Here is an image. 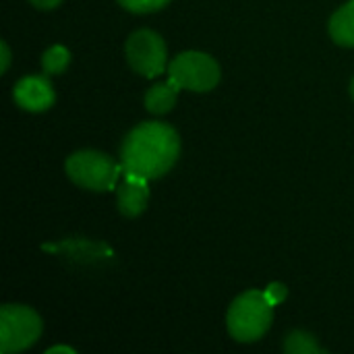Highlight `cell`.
<instances>
[{
    "label": "cell",
    "instance_id": "cell-1",
    "mask_svg": "<svg viewBox=\"0 0 354 354\" xmlns=\"http://www.w3.org/2000/svg\"><path fill=\"white\" fill-rule=\"evenodd\" d=\"M178 133L166 122H143L135 127L122 141V170L145 180L164 176L178 160Z\"/></svg>",
    "mask_w": 354,
    "mask_h": 354
},
{
    "label": "cell",
    "instance_id": "cell-2",
    "mask_svg": "<svg viewBox=\"0 0 354 354\" xmlns=\"http://www.w3.org/2000/svg\"><path fill=\"white\" fill-rule=\"evenodd\" d=\"M272 319H274V303L268 299V295L259 290H249L243 292L230 305L226 326L234 340L255 342L270 330Z\"/></svg>",
    "mask_w": 354,
    "mask_h": 354
},
{
    "label": "cell",
    "instance_id": "cell-3",
    "mask_svg": "<svg viewBox=\"0 0 354 354\" xmlns=\"http://www.w3.org/2000/svg\"><path fill=\"white\" fill-rule=\"evenodd\" d=\"M122 172V164H116L102 151L83 149L66 160L68 178L89 191H112Z\"/></svg>",
    "mask_w": 354,
    "mask_h": 354
},
{
    "label": "cell",
    "instance_id": "cell-4",
    "mask_svg": "<svg viewBox=\"0 0 354 354\" xmlns=\"http://www.w3.org/2000/svg\"><path fill=\"white\" fill-rule=\"evenodd\" d=\"M41 334L39 315L25 305H4L0 309V353H21L33 346Z\"/></svg>",
    "mask_w": 354,
    "mask_h": 354
},
{
    "label": "cell",
    "instance_id": "cell-5",
    "mask_svg": "<svg viewBox=\"0 0 354 354\" xmlns=\"http://www.w3.org/2000/svg\"><path fill=\"white\" fill-rule=\"evenodd\" d=\"M168 79L180 89L209 91L220 81V64L205 52H183L168 64Z\"/></svg>",
    "mask_w": 354,
    "mask_h": 354
},
{
    "label": "cell",
    "instance_id": "cell-6",
    "mask_svg": "<svg viewBox=\"0 0 354 354\" xmlns=\"http://www.w3.org/2000/svg\"><path fill=\"white\" fill-rule=\"evenodd\" d=\"M127 60L135 73L156 77L166 68V41L151 29H139L127 39Z\"/></svg>",
    "mask_w": 354,
    "mask_h": 354
},
{
    "label": "cell",
    "instance_id": "cell-7",
    "mask_svg": "<svg viewBox=\"0 0 354 354\" xmlns=\"http://www.w3.org/2000/svg\"><path fill=\"white\" fill-rule=\"evenodd\" d=\"M12 97H15L17 106H21L27 112H44V110L52 108V104L56 100L52 83L48 81V77H41V75L23 77L15 85Z\"/></svg>",
    "mask_w": 354,
    "mask_h": 354
},
{
    "label": "cell",
    "instance_id": "cell-8",
    "mask_svg": "<svg viewBox=\"0 0 354 354\" xmlns=\"http://www.w3.org/2000/svg\"><path fill=\"white\" fill-rule=\"evenodd\" d=\"M122 183L118 185L116 199H118V209L127 218H137L143 214L147 201H149V187L145 178H139L135 174L122 172Z\"/></svg>",
    "mask_w": 354,
    "mask_h": 354
},
{
    "label": "cell",
    "instance_id": "cell-9",
    "mask_svg": "<svg viewBox=\"0 0 354 354\" xmlns=\"http://www.w3.org/2000/svg\"><path fill=\"white\" fill-rule=\"evenodd\" d=\"M330 35L336 44L354 48V0L346 2L332 15Z\"/></svg>",
    "mask_w": 354,
    "mask_h": 354
},
{
    "label": "cell",
    "instance_id": "cell-10",
    "mask_svg": "<svg viewBox=\"0 0 354 354\" xmlns=\"http://www.w3.org/2000/svg\"><path fill=\"white\" fill-rule=\"evenodd\" d=\"M178 85L168 79V83H158L145 93V108L151 114H166L174 108L178 97Z\"/></svg>",
    "mask_w": 354,
    "mask_h": 354
},
{
    "label": "cell",
    "instance_id": "cell-11",
    "mask_svg": "<svg viewBox=\"0 0 354 354\" xmlns=\"http://www.w3.org/2000/svg\"><path fill=\"white\" fill-rule=\"evenodd\" d=\"M284 351L288 354H326V351L317 344L315 336H311L309 332H301V330L288 334L284 342Z\"/></svg>",
    "mask_w": 354,
    "mask_h": 354
},
{
    "label": "cell",
    "instance_id": "cell-12",
    "mask_svg": "<svg viewBox=\"0 0 354 354\" xmlns=\"http://www.w3.org/2000/svg\"><path fill=\"white\" fill-rule=\"evenodd\" d=\"M71 62V52L64 46H52L41 56V68L46 75H60Z\"/></svg>",
    "mask_w": 354,
    "mask_h": 354
},
{
    "label": "cell",
    "instance_id": "cell-13",
    "mask_svg": "<svg viewBox=\"0 0 354 354\" xmlns=\"http://www.w3.org/2000/svg\"><path fill=\"white\" fill-rule=\"evenodd\" d=\"M127 10L131 12H153L162 6H166L170 0H118Z\"/></svg>",
    "mask_w": 354,
    "mask_h": 354
},
{
    "label": "cell",
    "instance_id": "cell-14",
    "mask_svg": "<svg viewBox=\"0 0 354 354\" xmlns=\"http://www.w3.org/2000/svg\"><path fill=\"white\" fill-rule=\"evenodd\" d=\"M266 295H268V299L274 303V305H278V303H282L284 299H286V286L284 284H270V288L266 290Z\"/></svg>",
    "mask_w": 354,
    "mask_h": 354
},
{
    "label": "cell",
    "instance_id": "cell-15",
    "mask_svg": "<svg viewBox=\"0 0 354 354\" xmlns=\"http://www.w3.org/2000/svg\"><path fill=\"white\" fill-rule=\"evenodd\" d=\"M33 6L37 8H44V10H50V8H56L62 0H29Z\"/></svg>",
    "mask_w": 354,
    "mask_h": 354
},
{
    "label": "cell",
    "instance_id": "cell-16",
    "mask_svg": "<svg viewBox=\"0 0 354 354\" xmlns=\"http://www.w3.org/2000/svg\"><path fill=\"white\" fill-rule=\"evenodd\" d=\"M0 50H2V73H6L8 64H10V50H8L6 41H0Z\"/></svg>",
    "mask_w": 354,
    "mask_h": 354
},
{
    "label": "cell",
    "instance_id": "cell-17",
    "mask_svg": "<svg viewBox=\"0 0 354 354\" xmlns=\"http://www.w3.org/2000/svg\"><path fill=\"white\" fill-rule=\"evenodd\" d=\"M56 353L75 354V351H73V348H68V346H54V348H48V354H56Z\"/></svg>",
    "mask_w": 354,
    "mask_h": 354
},
{
    "label": "cell",
    "instance_id": "cell-18",
    "mask_svg": "<svg viewBox=\"0 0 354 354\" xmlns=\"http://www.w3.org/2000/svg\"><path fill=\"white\" fill-rule=\"evenodd\" d=\"M351 95H353V100H354V79H353V83H351Z\"/></svg>",
    "mask_w": 354,
    "mask_h": 354
}]
</instances>
